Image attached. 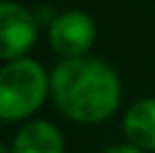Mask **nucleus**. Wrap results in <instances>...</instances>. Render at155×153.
Here are the masks:
<instances>
[{
	"label": "nucleus",
	"mask_w": 155,
	"mask_h": 153,
	"mask_svg": "<svg viewBox=\"0 0 155 153\" xmlns=\"http://www.w3.org/2000/svg\"><path fill=\"white\" fill-rule=\"evenodd\" d=\"M50 90L58 110L83 124L108 119L117 110L121 97L115 70L97 56L61 61L50 75Z\"/></svg>",
	"instance_id": "1"
},
{
	"label": "nucleus",
	"mask_w": 155,
	"mask_h": 153,
	"mask_svg": "<svg viewBox=\"0 0 155 153\" xmlns=\"http://www.w3.org/2000/svg\"><path fill=\"white\" fill-rule=\"evenodd\" d=\"M50 79L31 59H14L0 68V119L18 122L45 101Z\"/></svg>",
	"instance_id": "2"
},
{
	"label": "nucleus",
	"mask_w": 155,
	"mask_h": 153,
	"mask_svg": "<svg viewBox=\"0 0 155 153\" xmlns=\"http://www.w3.org/2000/svg\"><path fill=\"white\" fill-rule=\"evenodd\" d=\"M97 38L94 18L85 12H65L50 25V45L63 59L88 56Z\"/></svg>",
	"instance_id": "3"
},
{
	"label": "nucleus",
	"mask_w": 155,
	"mask_h": 153,
	"mask_svg": "<svg viewBox=\"0 0 155 153\" xmlns=\"http://www.w3.org/2000/svg\"><path fill=\"white\" fill-rule=\"evenodd\" d=\"M36 43V20L18 2L0 0V59H23Z\"/></svg>",
	"instance_id": "4"
},
{
	"label": "nucleus",
	"mask_w": 155,
	"mask_h": 153,
	"mask_svg": "<svg viewBox=\"0 0 155 153\" xmlns=\"http://www.w3.org/2000/svg\"><path fill=\"white\" fill-rule=\"evenodd\" d=\"M12 153H63V135L50 122H29L16 133Z\"/></svg>",
	"instance_id": "5"
},
{
	"label": "nucleus",
	"mask_w": 155,
	"mask_h": 153,
	"mask_svg": "<svg viewBox=\"0 0 155 153\" xmlns=\"http://www.w3.org/2000/svg\"><path fill=\"white\" fill-rule=\"evenodd\" d=\"M124 131L130 144L155 151V99H140L128 108Z\"/></svg>",
	"instance_id": "6"
},
{
	"label": "nucleus",
	"mask_w": 155,
	"mask_h": 153,
	"mask_svg": "<svg viewBox=\"0 0 155 153\" xmlns=\"http://www.w3.org/2000/svg\"><path fill=\"white\" fill-rule=\"evenodd\" d=\"M104 153H144V151L135 144H115V146H108Z\"/></svg>",
	"instance_id": "7"
},
{
	"label": "nucleus",
	"mask_w": 155,
	"mask_h": 153,
	"mask_svg": "<svg viewBox=\"0 0 155 153\" xmlns=\"http://www.w3.org/2000/svg\"><path fill=\"white\" fill-rule=\"evenodd\" d=\"M0 153H12V149H9L5 142H0Z\"/></svg>",
	"instance_id": "8"
}]
</instances>
